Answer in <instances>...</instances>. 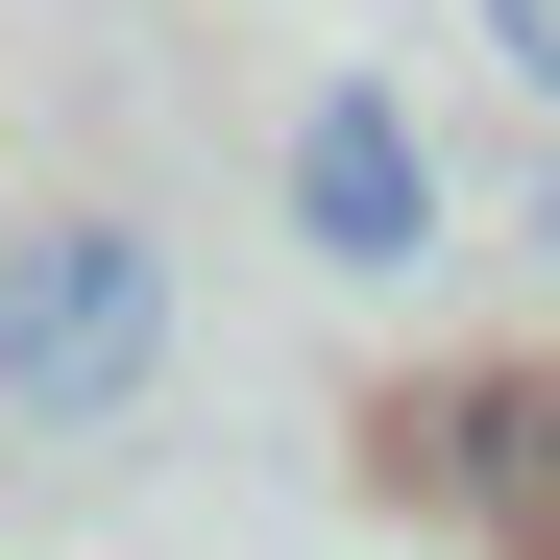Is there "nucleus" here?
Returning <instances> with one entry per match:
<instances>
[{"instance_id":"nucleus-1","label":"nucleus","mask_w":560,"mask_h":560,"mask_svg":"<svg viewBox=\"0 0 560 560\" xmlns=\"http://www.w3.org/2000/svg\"><path fill=\"white\" fill-rule=\"evenodd\" d=\"M147 390H171V244L122 196L0 220V415H25V439H122Z\"/></svg>"},{"instance_id":"nucleus-2","label":"nucleus","mask_w":560,"mask_h":560,"mask_svg":"<svg viewBox=\"0 0 560 560\" xmlns=\"http://www.w3.org/2000/svg\"><path fill=\"white\" fill-rule=\"evenodd\" d=\"M268 220H293V268H341V293H415L439 220H463V171L415 122V73H317L293 122H268Z\"/></svg>"},{"instance_id":"nucleus-3","label":"nucleus","mask_w":560,"mask_h":560,"mask_svg":"<svg viewBox=\"0 0 560 560\" xmlns=\"http://www.w3.org/2000/svg\"><path fill=\"white\" fill-rule=\"evenodd\" d=\"M365 488L415 536H560V365H415L390 415H365Z\"/></svg>"},{"instance_id":"nucleus-4","label":"nucleus","mask_w":560,"mask_h":560,"mask_svg":"<svg viewBox=\"0 0 560 560\" xmlns=\"http://www.w3.org/2000/svg\"><path fill=\"white\" fill-rule=\"evenodd\" d=\"M463 25H488V73H512V98L560 122V0H463Z\"/></svg>"},{"instance_id":"nucleus-5","label":"nucleus","mask_w":560,"mask_h":560,"mask_svg":"<svg viewBox=\"0 0 560 560\" xmlns=\"http://www.w3.org/2000/svg\"><path fill=\"white\" fill-rule=\"evenodd\" d=\"M536 268H560V171H536Z\"/></svg>"}]
</instances>
